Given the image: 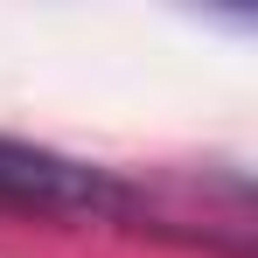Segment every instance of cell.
Masks as SVG:
<instances>
[{
    "label": "cell",
    "mask_w": 258,
    "mask_h": 258,
    "mask_svg": "<svg viewBox=\"0 0 258 258\" xmlns=\"http://www.w3.org/2000/svg\"><path fill=\"white\" fill-rule=\"evenodd\" d=\"M0 210H35V216H84V223H154L147 188L126 174L56 154V147H28L0 133Z\"/></svg>",
    "instance_id": "obj_1"
}]
</instances>
